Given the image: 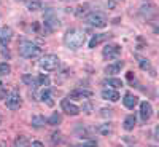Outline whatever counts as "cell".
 Wrapping results in <instances>:
<instances>
[{
  "label": "cell",
  "mask_w": 159,
  "mask_h": 147,
  "mask_svg": "<svg viewBox=\"0 0 159 147\" xmlns=\"http://www.w3.org/2000/svg\"><path fill=\"white\" fill-rule=\"evenodd\" d=\"M110 35L108 34H99V35H94L91 38V42H89V48H94V47H97L99 43H102L105 38H108Z\"/></svg>",
  "instance_id": "16"
},
{
  "label": "cell",
  "mask_w": 159,
  "mask_h": 147,
  "mask_svg": "<svg viewBox=\"0 0 159 147\" xmlns=\"http://www.w3.org/2000/svg\"><path fill=\"white\" fill-rule=\"evenodd\" d=\"M72 147H97V142L96 141H89L86 144H80V145H72Z\"/></svg>",
  "instance_id": "28"
},
{
  "label": "cell",
  "mask_w": 159,
  "mask_h": 147,
  "mask_svg": "<svg viewBox=\"0 0 159 147\" xmlns=\"http://www.w3.org/2000/svg\"><path fill=\"white\" fill-rule=\"evenodd\" d=\"M37 83H38V86H48V85H49L48 75H40V77L37 78Z\"/></svg>",
  "instance_id": "24"
},
{
  "label": "cell",
  "mask_w": 159,
  "mask_h": 147,
  "mask_svg": "<svg viewBox=\"0 0 159 147\" xmlns=\"http://www.w3.org/2000/svg\"><path fill=\"white\" fill-rule=\"evenodd\" d=\"M123 66H124V62H123V61H116L115 64H108L107 67H105V74L115 75V74H118L119 71L123 69Z\"/></svg>",
  "instance_id": "12"
},
{
  "label": "cell",
  "mask_w": 159,
  "mask_h": 147,
  "mask_svg": "<svg viewBox=\"0 0 159 147\" xmlns=\"http://www.w3.org/2000/svg\"><path fill=\"white\" fill-rule=\"evenodd\" d=\"M11 37H13V31H11V27H7V26H5L3 31L0 32V43H2V47H3V48L10 43Z\"/></svg>",
  "instance_id": "10"
},
{
  "label": "cell",
  "mask_w": 159,
  "mask_h": 147,
  "mask_svg": "<svg viewBox=\"0 0 159 147\" xmlns=\"http://www.w3.org/2000/svg\"><path fill=\"white\" fill-rule=\"evenodd\" d=\"M84 10H86V7H80V8H78V11H76V16H81L83 13H84Z\"/></svg>",
  "instance_id": "31"
},
{
  "label": "cell",
  "mask_w": 159,
  "mask_h": 147,
  "mask_svg": "<svg viewBox=\"0 0 159 147\" xmlns=\"http://www.w3.org/2000/svg\"><path fill=\"white\" fill-rule=\"evenodd\" d=\"M10 71H11L10 64H7V62H2V64H0V75H8Z\"/></svg>",
  "instance_id": "25"
},
{
  "label": "cell",
  "mask_w": 159,
  "mask_h": 147,
  "mask_svg": "<svg viewBox=\"0 0 159 147\" xmlns=\"http://www.w3.org/2000/svg\"><path fill=\"white\" fill-rule=\"evenodd\" d=\"M134 126H135V117L134 115H127L126 120H124V130L130 131V130H134Z\"/></svg>",
  "instance_id": "20"
},
{
  "label": "cell",
  "mask_w": 159,
  "mask_h": 147,
  "mask_svg": "<svg viewBox=\"0 0 159 147\" xmlns=\"http://www.w3.org/2000/svg\"><path fill=\"white\" fill-rule=\"evenodd\" d=\"M151 114H153V107H151V104L148 101H143L140 104V117L143 122H148V120L151 118Z\"/></svg>",
  "instance_id": "7"
},
{
  "label": "cell",
  "mask_w": 159,
  "mask_h": 147,
  "mask_svg": "<svg viewBox=\"0 0 159 147\" xmlns=\"http://www.w3.org/2000/svg\"><path fill=\"white\" fill-rule=\"evenodd\" d=\"M52 144H56V142H61V133H52Z\"/></svg>",
  "instance_id": "29"
},
{
  "label": "cell",
  "mask_w": 159,
  "mask_h": 147,
  "mask_svg": "<svg viewBox=\"0 0 159 147\" xmlns=\"http://www.w3.org/2000/svg\"><path fill=\"white\" fill-rule=\"evenodd\" d=\"M59 26H61V22H59V19L56 16L54 10L49 8L46 11V15H45V29L48 32H54L56 29H59Z\"/></svg>",
  "instance_id": "5"
},
{
  "label": "cell",
  "mask_w": 159,
  "mask_h": 147,
  "mask_svg": "<svg viewBox=\"0 0 159 147\" xmlns=\"http://www.w3.org/2000/svg\"><path fill=\"white\" fill-rule=\"evenodd\" d=\"M86 22L89 26H92V27L102 29V27L107 26V16H105L103 13H100V11H92V13H89V15L86 16Z\"/></svg>",
  "instance_id": "4"
},
{
  "label": "cell",
  "mask_w": 159,
  "mask_h": 147,
  "mask_svg": "<svg viewBox=\"0 0 159 147\" xmlns=\"http://www.w3.org/2000/svg\"><path fill=\"white\" fill-rule=\"evenodd\" d=\"M19 55L24 56V58L32 59V58H37V56L42 55V48L35 43H32V42H29V40H24V42L19 43Z\"/></svg>",
  "instance_id": "2"
},
{
  "label": "cell",
  "mask_w": 159,
  "mask_h": 147,
  "mask_svg": "<svg viewBox=\"0 0 159 147\" xmlns=\"http://www.w3.org/2000/svg\"><path fill=\"white\" fill-rule=\"evenodd\" d=\"M32 147H45L42 142H38V141H35V142H32Z\"/></svg>",
  "instance_id": "32"
},
{
  "label": "cell",
  "mask_w": 159,
  "mask_h": 147,
  "mask_svg": "<svg viewBox=\"0 0 159 147\" xmlns=\"http://www.w3.org/2000/svg\"><path fill=\"white\" fill-rule=\"evenodd\" d=\"M137 102H139V99H137V96H134V95H127L124 96V99H123V104L126 105L127 109H134L135 105H137Z\"/></svg>",
  "instance_id": "14"
},
{
  "label": "cell",
  "mask_w": 159,
  "mask_h": 147,
  "mask_svg": "<svg viewBox=\"0 0 159 147\" xmlns=\"http://www.w3.org/2000/svg\"><path fill=\"white\" fill-rule=\"evenodd\" d=\"M40 98H42V101H43L46 105H49V107H52V105H54V101H52V95H51V90L45 88V90L42 91V95H40Z\"/></svg>",
  "instance_id": "15"
},
{
  "label": "cell",
  "mask_w": 159,
  "mask_h": 147,
  "mask_svg": "<svg viewBox=\"0 0 159 147\" xmlns=\"http://www.w3.org/2000/svg\"><path fill=\"white\" fill-rule=\"evenodd\" d=\"M99 131L102 133V135H108V133H111V126L110 125H103L99 128Z\"/></svg>",
  "instance_id": "27"
},
{
  "label": "cell",
  "mask_w": 159,
  "mask_h": 147,
  "mask_svg": "<svg viewBox=\"0 0 159 147\" xmlns=\"http://www.w3.org/2000/svg\"><path fill=\"white\" fill-rule=\"evenodd\" d=\"M42 7H43L42 0H27V8L30 11H38V10H42Z\"/></svg>",
  "instance_id": "17"
},
{
  "label": "cell",
  "mask_w": 159,
  "mask_h": 147,
  "mask_svg": "<svg viewBox=\"0 0 159 147\" xmlns=\"http://www.w3.org/2000/svg\"><path fill=\"white\" fill-rule=\"evenodd\" d=\"M45 123H46L45 117H42V115H34L32 117V126L34 128H42V126H45Z\"/></svg>",
  "instance_id": "18"
},
{
  "label": "cell",
  "mask_w": 159,
  "mask_h": 147,
  "mask_svg": "<svg viewBox=\"0 0 159 147\" xmlns=\"http://www.w3.org/2000/svg\"><path fill=\"white\" fill-rule=\"evenodd\" d=\"M61 107H62V110H64L65 114H69V115H78V114H80V109L76 107L75 104H72L69 99H64V101L61 102Z\"/></svg>",
  "instance_id": "8"
},
{
  "label": "cell",
  "mask_w": 159,
  "mask_h": 147,
  "mask_svg": "<svg viewBox=\"0 0 159 147\" xmlns=\"http://www.w3.org/2000/svg\"><path fill=\"white\" fill-rule=\"evenodd\" d=\"M5 104L10 110H16L21 107V96L18 91H11L10 95L5 96Z\"/></svg>",
  "instance_id": "6"
},
{
  "label": "cell",
  "mask_w": 159,
  "mask_h": 147,
  "mask_svg": "<svg viewBox=\"0 0 159 147\" xmlns=\"http://www.w3.org/2000/svg\"><path fill=\"white\" fill-rule=\"evenodd\" d=\"M18 2H24V0H18Z\"/></svg>",
  "instance_id": "33"
},
{
  "label": "cell",
  "mask_w": 159,
  "mask_h": 147,
  "mask_svg": "<svg viewBox=\"0 0 159 147\" xmlns=\"http://www.w3.org/2000/svg\"><path fill=\"white\" fill-rule=\"evenodd\" d=\"M40 69L45 72H52L59 67V58L56 55H45L38 62Z\"/></svg>",
  "instance_id": "3"
},
{
  "label": "cell",
  "mask_w": 159,
  "mask_h": 147,
  "mask_svg": "<svg viewBox=\"0 0 159 147\" xmlns=\"http://www.w3.org/2000/svg\"><path fill=\"white\" fill-rule=\"evenodd\" d=\"M13 147H30V142L27 138H24V136H19L15 139V142H13Z\"/></svg>",
  "instance_id": "19"
},
{
  "label": "cell",
  "mask_w": 159,
  "mask_h": 147,
  "mask_svg": "<svg viewBox=\"0 0 159 147\" xmlns=\"http://www.w3.org/2000/svg\"><path fill=\"white\" fill-rule=\"evenodd\" d=\"M86 42V32L81 29H70L64 35V43L70 50H78L81 48L83 43Z\"/></svg>",
  "instance_id": "1"
},
{
  "label": "cell",
  "mask_w": 159,
  "mask_h": 147,
  "mask_svg": "<svg viewBox=\"0 0 159 147\" xmlns=\"http://www.w3.org/2000/svg\"><path fill=\"white\" fill-rule=\"evenodd\" d=\"M105 85H108V86H113V88H119V86H123V82L119 78H108V80H105L103 82Z\"/></svg>",
  "instance_id": "22"
},
{
  "label": "cell",
  "mask_w": 159,
  "mask_h": 147,
  "mask_svg": "<svg viewBox=\"0 0 159 147\" xmlns=\"http://www.w3.org/2000/svg\"><path fill=\"white\" fill-rule=\"evenodd\" d=\"M22 80H24V83H27V85H29V86H32V88H37V86H38L37 78H34V77H30V75H24V77H22Z\"/></svg>",
  "instance_id": "23"
},
{
  "label": "cell",
  "mask_w": 159,
  "mask_h": 147,
  "mask_svg": "<svg viewBox=\"0 0 159 147\" xmlns=\"http://www.w3.org/2000/svg\"><path fill=\"white\" fill-rule=\"evenodd\" d=\"M92 95L89 90H75L69 95V99H86Z\"/></svg>",
  "instance_id": "11"
},
{
  "label": "cell",
  "mask_w": 159,
  "mask_h": 147,
  "mask_svg": "<svg viewBox=\"0 0 159 147\" xmlns=\"http://www.w3.org/2000/svg\"><path fill=\"white\" fill-rule=\"evenodd\" d=\"M5 96H7V93H5V86L0 83V99H5Z\"/></svg>",
  "instance_id": "30"
},
{
  "label": "cell",
  "mask_w": 159,
  "mask_h": 147,
  "mask_svg": "<svg viewBox=\"0 0 159 147\" xmlns=\"http://www.w3.org/2000/svg\"><path fill=\"white\" fill-rule=\"evenodd\" d=\"M121 53V47L119 45H107L103 48V58H116Z\"/></svg>",
  "instance_id": "9"
},
{
  "label": "cell",
  "mask_w": 159,
  "mask_h": 147,
  "mask_svg": "<svg viewBox=\"0 0 159 147\" xmlns=\"http://www.w3.org/2000/svg\"><path fill=\"white\" fill-rule=\"evenodd\" d=\"M102 98L107 99V101H111V102H116L119 99V93L116 90H103L102 91Z\"/></svg>",
  "instance_id": "13"
},
{
  "label": "cell",
  "mask_w": 159,
  "mask_h": 147,
  "mask_svg": "<svg viewBox=\"0 0 159 147\" xmlns=\"http://www.w3.org/2000/svg\"><path fill=\"white\" fill-rule=\"evenodd\" d=\"M139 59V64H140V67L142 69H151V66H150V62H148V59H145V58H137Z\"/></svg>",
  "instance_id": "26"
},
{
  "label": "cell",
  "mask_w": 159,
  "mask_h": 147,
  "mask_svg": "<svg viewBox=\"0 0 159 147\" xmlns=\"http://www.w3.org/2000/svg\"><path fill=\"white\" fill-rule=\"evenodd\" d=\"M61 120H62V117H61L57 112H54V114H52V115L46 120V123H48V125H59Z\"/></svg>",
  "instance_id": "21"
}]
</instances>
